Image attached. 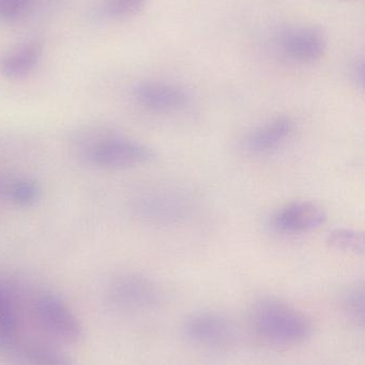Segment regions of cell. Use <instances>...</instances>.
Instances as JSON below:
<instances>
[{
	"label": "cell",
	"mask_w": 365,
	"mask_h": 365,
	"mask_svg": "<svg viewBox=\"0 0 365 365\" xmlns=\"http://www.w3.org/2000/svg\"><path fill=\"white\" fill-rule=\"evenodd\" d=\"M76 143L79 155L86 163L105 170L135 168L156 158L154 150L145 143L100 128L84 130Z\"/></svg>",
	"instance_id": "6da1fadb"
},
{
	"label": "cell",
	"mask_w": 365,
	"mask_h": 365,
	"mask_svg": "<svg viewBox=\"0 0 365 365\" xmlns=\"http://www.w3.org/2000/svg\"><path fill=\"white\" fill-rule=\"evenodd\" d=\"M250 322L256 336L274 346H295L306 342L313 334L312 321L299 309L278 298L255 302Z\"/></svg>",
	"instance_id": "7a4b0ae2"
},
{
	"label": "cell",
	"mask_w": 365,
	"mask_h": 365,
	"mask_svg": "<svg viewBox=\"0 0 365 365\" xmlns=\"http://www.w3.org/2000/svg\"><path fill=\"white\" fill-rule=\"evenodd\" d=\"M137 214L148 222L175 225L184 222L194 212V201L189 193L171 187L154 189L139 197Z\"/></svg>",
	"instance_id": "3957f363"
},
{
	"label": "cell",
	"mask_w": 365,
	"mask_h": 365,
	"mask_svg": "<svg viewBox=\"0 0 365 365\" xmlns=\"http://www.w3.org/2000/svg\"><path fill=\"white\" fill-rule=\"evenodd\" d=\"M184 332L189 340L206 349H229L239 338L236 324L216 311H201L191 315L184 322Z\"/></svg>",
	"instance_id": "277c9868"
},
{
	"label": "cell",
	"mask_w": 365,
	"mask_h": 365,
	"mask_svg": "<svg viewBox=\"0 0 365 365\" xmlns=\"http://www.w3.org/2000/svg\"><path fill=\"white\" fill-rule=\"evenodd\" d=\"M109 299L117 308L126 311L150 310L163 299L161 287L145 274L126 272L111 281Z\"/></svg>",
	"instance_id": "5b68a950"
},
{
	"label": "cell",
	"mask_w": 365,
	"mask_h": 365,
	"mask_svg": "<svg viewBox=\"0 0 365 365\" xmlns=\"http://www.w3.org/2000/svg\"><path fill=\"white\" fill-rule=\"evenodd\" d=\"M34 314L45 334L64 343H76L83 339L84 329L68 304L54 294H43L34 304Z\"/></svg>",
	"instance_id": "8992f818"
},
{
	"label": "cell",
	"mask_w": 365,
	"mask_h": 365,
	"mask_svg": "<svg viewBox=\"0 0 365 365\" xmlns=\"http://www.w3.org/2000/svg\"><path fill=\"white\" fill-rule=\"evenodd\" d=\"M276 45L282 55L291 61L312 64L325 55L327 38L325 32L316 26H293L280 32Z\"/></svg>",
	"instance_id": "52a82bcc"
},
{
	"label": "cell",
	"mask_w": 365,
	"mask_h": 365,
	"mask_svg": "<svg viewBox=\"0 0 365 365\" xmlns=\"http://www.w3.org/2000/svg\"><path fill=\"white\" fill-rule=\"evenodd\" d=\"M135 101L154 113H177L190 105L191 96L184 88L163 81H144L133 89Z\"/></svg>",
	"instance_id": "ba28073f"
},
{
	"label": "cell",
	"mask_w": 365,
	"mask_h": 365,
	"mask_svg": "<svg viewBox=\"0 0 365 365\" xmlns=\"http://www.w3.org/2000/svg\"><path fill=\"white\" fill-rule=\"evenodd\" d=\"M327 220L325 210L310 201H295L281 207L271 219L272 229L284 235L309 233Z\"/></svg>",
	"instance_id": "9c48e42d"
},
{
	"label": "cell",
	"mask_w": 365,
	"mask_h": 365,
	"mask_svg": "<svg viewBox=\"0 0 365 365\" xmlns=\"http://www.w3.org/2000/svg\"><path fill=\"white\" fill-rule=\"evenodd\" d=\"M43 43L28 40L0 51V75L8 79L29 76L40 63Z\"/></svg>",
	"instance_id": "30bf717a"
},
{
	"label": "cell",
	"mask_w": 365,
	"mask_h": 365,
	"mask_svg": "<svg viewBox=\"0 0 365 365\" xmlns=\"http://www.w3.org/2000/svg\"><path fill=\"white\" fill-rule=\"evenodd\" d=\"M295 122L286 115H280L255 128L246 137V147L251 153L267 155L283 147L293 136Z\"/></svg>",
	"instance_id": "8fae6325"
},
{
	"label": "cell",
	"mask_w": 365,
	"mask_h": 365,
	"mask_svg": "<svg viewBox=\"0 0 365 365\" xmlns=\"http://www.w3.org/2000/svg\"><path fill=\"white\" fill-rule=\"evenodd\" d=\"M4 349L16 351L17 355L27 365H76L60 349L36 341L17 345L14 340Z\"/></svg>",
	"instance_id": "7c38bea8"
},
{
	"label": "cell",
	"mask_w": 365,
	"mask_h": 365,
	"mask_svg": "<svg viewBox=\"0 0 365 365\" xmlns=\"http://www.w3.org/2000/svg\"><path fill=\"white\" fill-rule=\"evenodd\" d=\"M341 308L349 322L357 326H364L365 295L362 284L347 287L341 295Z\"/></svg>",
	"instance_id": "4fadbf2b"
},
{
	"label": "cell",
	"mask_w": 365,
	"mask_h": 365,
	"mask_svg": "<svg viewBox=\"0 0 365 365\" xmlns=\"http://www.w3.org/2000/svg\"><path fill=\"white\" fill-rule=\"evenodd\" d=\"M327 242L331 248L341 252L362 255L365 249L364 235L357 230L338 227L328 234Z\"/></svg>",
	"instance_id": "5bb4252c"
},
{
	"label": "cell",
	"mask_w": 365,
	"mask_h": 365,
	"mask_svg": "<svg viewBox=\"0 0 365 365\" xmlns=\"http://www.w3.org/2000/svg\"><path fill=\"white\" fill-rule=\"evenodd\" d=\"M16 310L12 302L9 300L4 294L0 292V347L12 342L16 336L17 331Z\"/></svg>",
	"instance_id": "9a60e30c"
},
{
	"label": "cell",
	"mask_w": 365,
	"mask_h": 365,
	"mask_svg": "<svg viewBox=\"0 0 365 365\" xmlns=\"http://www.w3.org/2000/svg\"><path fill=\"white\" fill-rule=\"evenodd\" d=\"M9 195L13 203L19 207H31L40 200V185L34 180H16L11 184Z\"/></svg>",
	"instance_id": "2e32d148"
},
{
	"label": "cell",
	"mask_w": 365,
	"mask_h": 365,
	"mask_svg": "<svg viewBox=\"0 0 365 365\" xmlns=\"http://www.w3.org/2000/svg\"><path fill=\"white\" fill-rule=\"evenodd\" d=\"M149 0H105L104 11L115 19H124L139 14Z\"/></svg>",
	"instance_id": "e0dca14e"
},
{
	"label": "cell",
	"mask_w": 365,
	"mask_h": 365,
	"mask_svg": "<svg viewBox=\"0 0 365 365\" xmlns=\"http://www.w3.org/2000/svg\"><path fill=\"white\" fill-rule=\"evenodd\" d=\"M36 0H0V21L6 23L19 21L27 14Z\"/></svg>",
	"instance_id": "ac0fdd59"
},
{
	"label": "cell",
	"mask_w": 365,
	"mask_h": 365,
	"mask_svg": "<svg viewBox=\"0 0 365 365\" xmlns=\"http://www.w3.org/2000/svg\"><path fill=\"white\" fill-rule=\"evenodd\" d=\"M349 76L351 81L360 87L364 83V61L362 59L356 60L349 66Z\"/></svg>",
	"instance_id": "d6986e66"
}]
</instances>
